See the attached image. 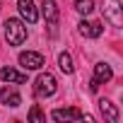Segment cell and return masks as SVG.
<instances>
[{
  "instance_id": "obj_15",
  "label": "cell",
  "mask_w": 123,
  "mask_h": 123,
  "mask_svg": "<svg viewBox=\"0 0 123 123\" xmlns=\"http://www.w3.org/2000/svg\"><path fill=\"white\" fill-rule=\"evenodd\" d=\"M29 121H34V123H46V116L41 113L39 104H34V106H31V111H29Z\"/></svg>"
},
{
  "instance_id": "obj_11",
  "label": "cell",
  "mask_w": 123,
  "mask_h": 123,
  "mask_svg": "<svg viewBox=\"0 0 123 123\" xmlns=\"http://www.w3.org/2000/svg\"><path fill=\"white\" fill-rule=\"evenodd\" d=\"M77 27H80V34L82 36H92V39L101 36V24L99 22H80Z\"/></svg>"
},
{
  "instance_id": "obj_8",
  "label": "cell",
  "mask_w": 123,
  "mask_h": 123,
  "mask_svg": "<svg viewBox=\"0 0 123 123\" xmlns=\"http://www.w3.org/2000/svg\"><path fill=\"white\" fill-rule=\"evenodd\" d=\"M0 80H3V82H12V85H24L27 82V75L24 73H17L12 68H0Z\"/></svg>"
},
{
  "instance_id": "obj_13",
  "label": "cell",
  "mask_w": 123,
  "mask_h": 123,
  "mask_svg": "<svg viewBox=\"0 0 123 123\" xmlns=\"http://www.w3.org/2000/svg\"><path fill=\"white\" fill-rule=\"evenodd\" d=\"M58 65H60V70H63L65 75H73V70H75V68H73V58H70L68 53H60V55H58Z\"/></svg>"
},
{
  "instance_id": "obj_12",
  "label": "cell",
  "mask_w": 123,
  "mask_h": 123,
  "mask_svg": "<svg viewBox=\"0 0 123 123\" xmlns=\"http://www.w3.org/2000/svg\"><path fill=\"white\" fill-rule=\"evenodd\" d=\"M99 109H101V113H104V118H106L109 123H116V121H118V111H116V106H113L109 99H99Z\"/></svg>"
},
{
  "instance_id": "obj_3",
  "label": "cell",
  "mask_w": 123,
  "mask_h": 123,
  "mask_svg": "<svg viewBox=\"0 0 123 123\" xmlns=\"http://www.w3.org/2000/svg\"><path fill=\"white\" fill-rule=\"evenodd\" d=\"M104 19L111 22L113 27H121V24H123V17H121V3H118V0H106V5H104Z\"/></svg>"
},
{
  "instance_id": "obj_7",
  "label": "cell",
  "mask_w": 123,
  "mask_h": 123,
  "mask_svg": "<svg viewBox=\"0 0 123 123\" xmlns=\"http://www.w3.org/2000/svg\"><path fill=\"white\" fill-rule=\"evenodd\" d=\"M17 7H19V15H22L29 24H36L39 12H36V7H34V3H31V0H17Z\"/></svg>"
},
{
  "instance_id": "obj_2",
  "label": "cell",
  "mask_w": 123,
  "mask_h": 123,
  "mask_svg": "<svg viewBox=\"0 0 123 123\" xmlns=\"http://www.w3.org/2000/svg\"><path fill=\"white\" fill-rule=\"evenodd\" d=\"M55 77L51 75V73H41L39 77H36V82H34V94L39 97V99H46V97H53L55 94Z\"/></svg>"
},
{
  "instance_id": "obj_1",
  "label": "cell",
  "mask_w": 123,
  "mask_h": 123,
  "mask_svg": "<svg viewBox=\"0 0 123 123\" xmlns=\"http://www.w3.org/2000/svg\"><path fill=\"white\" fill-rule=\"evenodd\" d=\"M5 39H7L10 46H19V43H24V39H27V29H24V24H22L19 19H7V22H5Z\"/></svg>"
},
{
  "instance_id": "obj_4",
  "label": "cell",
  "mask_w": 123,
  "mask_h": 123,
  "mask_svg": "<svg viewBox=\"0 0 123 123\" xmlns=\"http://www.w3.org/2000/svg\"><path fill=\"white\" fill-rule=\"evenodd\" d=\"M41 12L51 27V34H55V24H58V5H55V0H43L41 3Z\"/></svg>"
},
{
  "instance_id": "obj_14",
  "label": "cell",
  "mask_w": 123,
  "mask_h": 123,
  "mask_svg": "<svg viewBox=\"0 0 123 123\" xmlns=\"http://www.w3.org/2000/svg\"><path fill=\"white\" fill-rule=\"evenodd\" d=\"M75 10L80 15H89L94 10V3H92V0H75Z\"/></svg>"
},
{
  "instance_id": "obj_9",
  "label": "cell",
  "mask_w": 123,
  "mask_h": 123,
  "mask_svg": "<svg viewBox=\"0 0 123 123\" xmlns=\"http://www.w3.org/2000/svg\"><path fill=\"white\" fill-rule=\"evenodd\" d=\"M0 101H3L5 106H19V104H22V97H19L15 89L3 87V89H0Z\"/></svg>"
},
{
  "instance_id": "obj_5",
  "label": "cell",
  "mask_w": 123,
  "mask_h": 123,
  "mask_svg": "<svg viewBox=\"0 0 123 123\" xmlns=\"http://www.w3.org/2000/svg\"><path fill=\"white\" fill-rule=\"evenodd\" d=\"M19 63L27 70H39V68H43V55L34 53V51H24V53H19Z\"/></svg>"
},
{
  "instance_id": "obj_10",
  "label": "cell",
  "mask_w": 123,
  "mask_h": 123,
  "mask_svg": "<svg viewBox=\"0 0 123 123\" xmlns=\"http://www.w3.org/2000/svg\"><path fill=\"white\" fill-rule=\"evenodd\" d=\"M113 77V73H111V65H106V63H97L94 65V82L97 85H101V82H109Z\"/></svg>"
},
{
  "instance_id": "obj_6",
  "label": "cell",
  "mask_w": 123,
  "mask_h": 123,
  "mask_svg": "<svg viewBox=\"0 0 123 123\" xmlns=\"http://www.w3.org/2000/svg\"><path fill=\"white\" fill-rule=\"evenodd\" d=\"M51 118H53V121H82L85 113H82L77 106H73V109H55V111L51 113Z\"/></svg>"
}]
</instances>
